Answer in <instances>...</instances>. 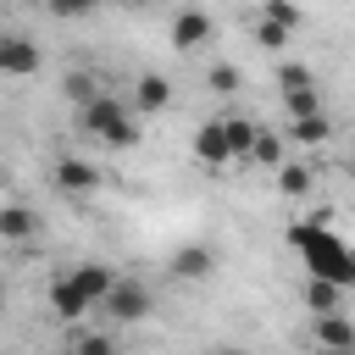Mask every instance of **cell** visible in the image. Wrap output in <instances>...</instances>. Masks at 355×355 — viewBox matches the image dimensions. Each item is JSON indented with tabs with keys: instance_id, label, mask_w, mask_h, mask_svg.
<instances>
[{
	"instance_id": "cell-2",
	"label": "cell",
	"mask_w": 355,
	"mask_h": 355,
	"mask_svg": "<svg viewBox=\"0 0 355 355\" xmlns=\"http://www.w3.org/2000/svg\"><path fill=\"white\" fill-rule=\"evenodd\" d=\"M78 128L94 133V139L111 144V150H133V144H139V116H133L122 100H111V94L83 100V105H78Z\"/></svg>"
},
{
	"instance_id": "cell-10",
	"label": "cell",
	"mask_w": 355,
	"mask_h": 355,
	"mask_svg": "<svg viewBox=\"0 0 355 355\" xmlns=\"http://www.w3.org/2000/svg\"><path fill=\"white\" fill-rule=\"evenodd\" d=\"M166 105H172V83H166L161 72H144V78L133 83V111L155 116V111H166Z\"/></svg>"
},
{
	"instance_id": "cell-3",
	"label": "cell",
	"mask_w": 355,
	"mask_h": 355,
	"mask_svg": "<svg viewBox=\"0 0 355 355\" xmlns=\"http://www.w3.org/2000/svg\"><path fill=\"white\" fill-rule=\"evenodd\" d=\"M150 305H155V300H150V288H144L139 277H111V288L100 294V305H94V311H105L111 322H144V316H150Z\"/></svg>"
},
{
	"instance_id": "cell-28",
	"label": "cell",
	"mask_w": 355,
	"mask_h": 355,
	"mask_svg": "<svg viewBox=\"0 0 355 355\" xmlns=\"http://www.w3.org/2000/svg\"><path fill=\"white\" fill-rule=\"evenodd\" d=\"M116 6H128V11H133V6H150V0H116Z\"/></svg>"
},
{
	"instance_id": "cell-18",
	"label": "cell",
	"mask_w": 355,
	"mask_h": 355,
	"mask_svg": "<svg viewBox=\"0 0 355 355\" xmlns=\"http://www.w3.org/2000/svg\"><path fill=\"white\" fill-rule=\"evenodd\" d=\"M250 161H255V166H277V161H283V139L266 133V128H255V139H250Z\"/></svg>"
},
{
	"instance_id": "cell-8",
	"label": "cell",
	"mask_w": 355,
	"mask_h": 355,
	"mask_svg": "<svg viewBox=\"0 0 355 355\" xmlns=\"http://www.w3.org/2000/svg\"><path fill=\"white\" fill-rule=\"evenodd\" d=\"M111 277H116V272H111L105 261H83V266H72V272H67V283H72L89 305H100V294L111 288Z\"/></svg>"
},
{
	"instance_id": "cell-19",
	"label": "cell",
	"mask_w": 355,
	"mask_h": 355,
	"mask_svg": "<svg viewBox=\"0 0 355 355\" xmlns=\"http://www.w3.org/2000/svg\"><path fill=\"white\" fill-rule=\"evenodd\" d=\"M288 33H294V28H283V22H272V17H261V22H255V44H266V50H283V44H288Z\"/></svg>"
},
{
	"instance_id": "cell-12",
	"label": "cell",
	"mask_w": 355,
	"mask_h": 355,
	"mask_svg": "<svg viewBox=\"0 0 355 355\" xmlns=\"http://www.w3.org/2000/svg\"><path fill=\"white\" fill-rule=\"evenodd\" d=\"M316 344H322V349H355V322H349L344 311L316 316Z\"/></svg>"
},
{
	"instance_id": "cell-4",
	"label": "cell",
	"mask_w": 355,
	"mask_h": 355,
	"mask_svg": "<svg viewBox=\"0 0 355 355\" xmlns=\"http://www.w3.org/2000/svg\"><path fill=\"white\" fill-rule=\"evenodd\" d=\"M39 67H44V55L28 33H0V78H33Z\"/></svg>"
},
{
	"instance_id": "cell-25",
	"label": "cell",
	"mask_w": 355,
	"mask_h": 355,
	"mask_svg": "<svg viewBox=\"0 0 355 355\" xmlns=\"http://www.w3.org/2000/svg\"><path fill=\"white\" fill-rule=\"evenodd\" d=\"M261 17H272V22H283V28H300V6H294V0H266Z\"/></svg>"
},
{
	"instance_id": "cell-24",
	"label": "cell",
	"mask_w": 355,
	"mask_h": 355,
	"mask_svg": "<svg viewBox=\"0 0 355 355\" xmlns=\"http://www.w3.org/2000/svg\"><path fill=\"white\" fill-rule=\"evenodd\" d=\"M72 349H83V355H111V349H116V338H111V333H78V338H72Z\"/></svg>"
},
{
	"instance_id": "cell-1",
	"label": "cell",
	"mask_w": 355,
	"mask_h": 355,
	"mask_svg": "<svg viewBox=\"0 0 355 355\" xmlns=\"http://www.w3.org/2000/svg\"><path fill=\"white\" fill-rule=\"evenodd\" d=\"M327 222H333L327 211H316L311 222H294V227H288V244L305 255L311 277H327V283L349 288V283H355V255H349V244H344Z\"/></svg>"
},
{
	"instance_id": "cell-14",
	"label": "cell",
	"mask_w": 355,
	"mask_h": 355,
	"mask_svg": "<svg viewBox=\"0 0 355 355\" xmlns=\"http://www.w3.org/2000/svg\"><path fill=\"white\" fill-rule=\"evenodd\" d=\"M288 139H294V144H327V139H333V122H327V111H305V116H294Z\"/></svg>"
},
{
	"instance_id": "cell-13",
	"label": "cell",
	"mask_w": 355,
	"mask_h": 355,
	"mask_svg": "<svg viewBox=\"0 0 355 355\" xmlns=\"http://www.w3.org/2000/svg\"><path fill=\"white\" fill-rule=\"evenodd\" d=\"M44 222H39V211L33 205H0V239H11V244H22V239H33Z\"/></svg>"
},
{
	"instance_id": "cell-9",
	"label": "cell",
	"mask_w": 355,
	"mask_h": 355,
	"mask_svg": "<svg viewBox=\"0 0 355 355\" xmlns=\"http://www.w3.org/2000/svg\"><path fill=\"white\" fill-rule=\"evenodd\" d=\"M172 44H178V50L211 44V17H205V11H178V17H172Z\"/></svg>"
},
{
	"instance_id": "cell-26",
	"label": "cell",
	"mask_w": 355,
	"mask_h": 355,
	"mask_svg": "<svg viewBox=\"0 0 355 355\" xmlns=\"http://www.w3.org/2000/svg\"><path fill=\"white\" fill-rule=\"evenodd\" d=\"M277 83H283V89H311L316 78H311V67H294V61H288V67L277 72Z\"/></svg>"
},
{
	"instance_id": "cell-7",
	"label": "cell",
	"mask_w": 355,
	"mask_h": 355,
	"mask_svg": "<svg viewBox=\"0 0 355 355\" xmlns=\"http://www.w3.org/2000/svg\"><path fill=\"white\" fill-rule=\"evenodd\" d=\"M194 161H200V166H227V161H233V150H227V139H222V122H200V128H194Z\"/></svg>"
},
{
	"instance_id": "cell-23",
	"label": "cell",
	"mask_w": 355,
	"mask_h": 355,
	"mask_svg": "<svg viewBox=\"0 0 355 355\" xmlns=\"http://www.w3.org/2000/svg\"><path fill=\"white\" fill-rule=\"evenodd\" d=\"M205 83H211L216 94H233V89H239V67H227V61H216V67L205 72Z\"/></svg>"
},
{
	"instance_id": "cell-22",
	"label": "cell",
	"mask_w": 355,
	"mask_h": 355,
	"mask_svg": "<svg viewBox=\"0 0 355 355\" xmlns=\"http://www.w3.org/2000/svg\"><path fill=\"white\" fill-rule=\"evenodd\" d=\"M100 0H44V11L50 17H61V22H78V17H89Z\"/></svg>"
},
{
	"instance_id": "cell-15",
	"label": "cell",
	"mask_w": 355,
	"mask_h": 355,
	"mask_svg": "<svg viewBox=\"0 0 355 355\" xmlns=\"http://www.w3.org/2000/svg\"><path fill=\"white\" fill-rule=\"evenodd\" d=\"M305 305H311L316 316H327V311H338V305H344V288H338V283H327V277H305Z\"/></svg>"
},
{
	"instance_id": "cell-11",
	"label": "cell",
	"mask_w": 355,
	"mask_h": 355,
	"mask_svg": "<svg viewBox=\"0 0 355 355\" xmlns=\"http://www.w3.org/2000/svg\"><path fill=\"white\" fill-rule=\"evenodd\" d=\"M44 300H50V311H55L61 322H78V316H89V311H94V305H89V300H83V294L67 283V272L50 283V294H44Z\"/></svg>"
},
{
	"instance_id": "cell-20",
	"label": "cell",
	"mask_w": 355,
	"mask_h": 355,
	"mask_svg": "<svg viewBox=\"0 0 355 355\" xmlns=\"http://www.w3.org/2000/svg\"><path fill=\"white\" fill-rule=\"evenodd\" d=\"M61 89H67V100H72V105H83V100H94V94H100V83H94L89 72H67V83H61Z\"/></svg>"
},
{
	"instance_id": "cell-21",
	"label": "cell",
	"mask_w": 355,
	"mask_h": 355,
	"mask_svg": "<svg viewBox=\"0 0 355 355\" xmlns=\"http://www.w3.org/2000/svg\"><path fill=\"white\" fill-rule=\"evenodd\" d=\"M283 100H288V116H305V111H322V94H316V83H311V89H283Z\"/></svg>"
},
{
	"instance_id": "cell-5",
	"label": "cell",
	"mask_w": 355,
	"mask_h": 355,
	"mask_svg": "<svg viewBox=\"0 0 355 355\" xmlns=\"http://www.w3.org/2000/svg\"><path fill=\"white\" fill-rule=\"evenodd\" d=\"M55 189L61 194H94L100 189V166L83 161V155H61L55 161Z\"/></svg>"
},
{
	"instance_id": "cell-27",
	"label": "cell",
	"mask_w": 355,
	"mask_h": 355,
	"mask_svg": "<svg viewBox=\"0 0 355 355\" xmlns=\"http://www.w3.org/2000/svg\"><path fill=\"white\" fill-rule=\"evenodd\" d=\"M6 183H11V172H6V161H0V189H6Z\"/></svg>"
},
{
	"instance_id": "cell-6",
	"label": "cell",
	"mask_w": 355,
	"mask_h": 355,
	"mask_svg": "<svg viewBox=\"0 0 355 355\" xmlns=\"http://www.w3.org/2000/svg\"><path fill=\"white\" fill-rule=\"evenodd\" d=\"M211 272H216V250H211V244H178V250H172V277L205 283Z\"/></svg>"
},
{
	"instance_id": "cell-17",
	"label": "cell",
	"mask_w": 355,
	"mask_h": 355,
	"mask_svg": "<svg viewBox=\"0 0 355 355\" xmlns=\"http://www.w3.org/2000/svg\"><path fill=\"white\" fill-rule=\"evenodd\" d=\"M222 139H227V150H233V161H239V155H250L255 122H250V116H222Z\"/></svg>"
},
{
	"instance_id": "cell-16",
	"label": "cell",
	"mask_w": 355,
	"mask_h": 355,
	"mask_svg": "<svg viewBox=\"0 0 355 355\" xmlns=\"http://www.w3.org/2000/svg\"><path fill=\"white\" fill-rule=\"evenodd\" d=\"M277 189H283L288 200H305V194H311V166H305V161H277Z\"/></svg>"
}]
</instances>
